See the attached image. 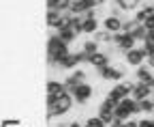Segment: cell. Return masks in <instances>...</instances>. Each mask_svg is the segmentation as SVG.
<instances>
[{
  "label": "cell",
  "instance_id": "obj_13",
  "mask_svg": "<svg viewBox=\"0 0 154 127\" xmlns=\"http://www.w3.org/2000/svg\"><path fill=\"white\" fill-rule=\"evenodd\" d=\"M66 93V88H64V82L62 80H49L47 82V95H51V97H62Z\"/></svg>",
  "mask_w": 154,
  "mask_h": 127
},
{
  "label": "cell",
  "instance_id": "obj_22",
  "mask_svg": "<svg viewBox=\"0 0 154 127\" xmlns=\"http://www.w3.org/2000/svg\"><path fill=\"white\" fill-rule=\"evenodd\" d=\"M86 11H88V7H86L84 0H73V5H71V13L73 15H84Z\"/></svg>",
  "mask_w": 154,
  "mask_h": 127
},
{
  "label": "cell",
  "instance_id": "obj_18",
  "mask_svg": "<svg viewBox=\"0 0 154 127\" xmlns=\"http://www.w3.org/2000/svg\"><path fill=\"white\" fill-rule=\"evenodd\" d=\"M82 52L86 54V56H92V54L101 52V47H99V43H96V41L90 37V39H86V41H84V45H82Z\"/></svg>",
  "mask_w": 154,
  "mask_h": 127
},
{
  "label": "cell",
  "instance_id": "obj_33",
  "mask_svg": "<svg viewBox=\"0 0 154 127\" xmlns=\"http://www.w3.org/2000/svg\"><path fill=\"white\" fill-rule=\"evenodd\" d=\"M152 99H154V93H152Z\"/></svg>",
  "mask_w": 154,
  "mask_h": 127
},
{
  "label": "cell",
  "instance_id": "obj_4",
  "mask_svg": "<svg viewBox=\"0 0 154 127\" xmlns=\"http://www.w3.org/2000/svg\"><path fill=\"white\" fill-rule=\"evenodd\" d=\"M96 76H99L101 80H105V82H122L124 80V69L122 67H113V65H107V67H103V69H99L96 71Z\"/></svg>",
  "mask_w": 154,
  "mask_h": 127
},
{
  "label": "cell",
  "instance_id": "obj_30",
  "mask_svg": "<svg viewBox=\"0 0 154 127\" xmlns=\"http://www.w3.org/2000/svg\"><path fill=\"white\" fill-rule=\"evenodd\" d=\"M56 7V0H47V11H51Z\"/></svg>",
  "mask_w": 154,
  "mask_h": 127
},
{
  "label": "cell",
  "instance_id": "obj_20",
  "mask_svg": "<svg viewBox=\"0 0 154 127\" xmlns=\"http://www.w3.org/2000/svg\"><path fill=\"white\" fill-rule=\"evenodd\" d=\"M154 112V99L148 97V99H141L139 101V114H146V116H152Z\"/></svg>",
  "mask_w": 154,
  "mask_h": 127
},
{
  "label": "cell",
  "instance_id": "obj_2",
  "mask_svg": "<svg viewBox=\"0 0 154 127\" xmlns=\"http://www.w3.org/2000/svg\"><path fill=\"white\" fill-rule=\"evenodd\" d=\"M73 103H75L73 95H71V93H64L62 97H58V99H56L54 108H47V110H51L54 116H64V114H69V112L73 110Z\"/></svg>",
  "mask_w": 154,
  "mask_h": 127
},
{
  "label": "cell",
  "instance_id": "obj_19",
  "mask_svg": "<svg viewBox=\"0 0 154 127\" xmlns=\"http://www.w3.org/2000/svg\"><path fill=\"white\" fill-rule=\"evenodd\" d=\"M92 39H94L96 43H107V45H111V43H113V34L101 28V30L96 32V34H92Z\"/></svg>",
  "mask_w": 154,
  "mask_h": 127
},
{
  "label": "cell",
  "instance_id": "obj_6",
  "mask_svg": "<svg viewBox=\"0 0 154 127\" xmlns=\"http://www.w3.org/2000/svg\"><path fill=\"white\" fill-rule=\"evenodd\" d=\"M92 97H94V88H92V84H88V82L79 84V86H77V90L73 93V99H75L77 106H86Z\"/></svg>",
  "mask_w": 154,
  "mask_h": 127
},
{
  "label": "cell",
  "instance_id": "obj_32",
  "mask_svg": "<svg viewBox=\"0 0 154 127\" xmlns=\"http://www.w3.org/2000/svg\"><path fill=\"white\" fill-rule=\"evenodd\" d=\"M105 2H107V0H99V7H103Z\"/></svg>",
  "mask_w": 154,
  "mask_h": 127
},
{
  "label": "cell",
  "instance_id": "obj_12",
  "mask_svg": "<svg viewBox=\"0 0 154 127\" xmlns=\"http://www.w3.org/2000/svg\"><path fill=\"white\" fill-rule=\"evenodd\" d=\"M154 15V5H150V2H146L141 9H137V11H135V20H137L139 24H146L148 20H150V17Z\"/></svg>",
  "mask_w": 154,
  "mask_h": 127
},
{
  "label": "cell",
  "instance_id": "obj_10",
  "mask_svg": "<svg viewBox=\"0 0 154 127\" xmlns=\"http://www.w3.org/2000/svg\"><path fill=\"white\" fill-rule=\"evenodd\" d=\"M135 82H143V84H154V69L148 65H141L135 69Z\"/></svg>",
  "mask_w": 154,
  "mask_h": 127
},
{
  "label": "cell",
  "instance_id": "obj_9",
  "mask_svg": "<svg viewBox=\"0 0 154 127\" xmlns=\"http://www.w3.org/2000/svg\"><path fill=\"white\" fill-rule=\"evenodd\" d=\"M126 97H131V95L126 93V88H124L120 82L116 84V86H111V88H109V93L105 95V99H109V101H111V103H116V106H118L122 99H126Z\"/></svg>",
  "mask_w": 154,
  "mask_h": 127
},
{
  "label": "cell",
  "instance_id": "obj_1",
  "mask_svg": "<svg viewBox=\"0 0 154 127\" xmlns=\"http://www.w3.org/2000/svg\"><path fill=\"white\" fill-rule=\"evenodd\" d=\"M71 54V50H69V45L64 43V41H60V37L56 34V30L49 34V39H47V63L51 65V67H58L66 56Z\"/></svg>",
  "mask_w": 154,
  "mask_h": 127
},
{
  "label": "cell",
  "instance_id": "obj_11",
  "mask_svg": "<svg viewBox=\"0 0 154 127\" xmlns=\"http://www.w3.org/2000/svg\"><path fill=\"white\" fill-rule=\"evenodd\" d=\"M88 65L94 67L96 71L103 69V67H107V65H111V63H109V54H107V52H96V54H92V56H88Z\"/></svg>",
  "mask_w": 154,
  "mask_h": 127
},
{
  "label": "cell",
  "instance_id": "obj_23",
  "mask_svg": "<svg viewBox=\"0 0 154 127\" xmlns=\"http://www.w3.org/2000/svg\"><path fill=\"white\" fill-rule=\"evenodd\" d=\"M133 37H135V41H137V43H143V41L148 39V30H146V26H143V24H139L137 28H135Z\"/></svg>",
  "mask_w": 154,
  "mask_h": 127
},
{
  "label": "cell",
  "instance_id": "obj_7",
  "mask_svg": "<svg viewBox=\"0 0 154 127\" xmlns=\"http://www.w3.org/2000/svg\"><path fill=\"white\" fill-rule=\"evenodd\" d=\"M122 17H116V15H105L103 20H101V26H103V30H107V32H111V34H118V32H122Z\"/></svg>",
  "mask_w": 154,
  "mask_h": 127
},
{
  "label": "cell",
  "instance_id": "obj_8",
  "mask_svg": "<svg viewBox=\"0 0 154 127\" xmlns=\"http://www.w3.org/2000/svg\"><path fill=\"white\" fill-rule=\"evenodd\" d=\"M154 93V84H143V82H135V88H133V99L135 101H141V99H148L152 97Z\"/></svg>",
  "mask_w": 154,
  "mask_h": 127
},
{
  "label": "cell",
  "instance_id": "obj_26",
  "mask_svg": "<svg viewBox=\"0 0 154 127\" xmlns=\"http://www.w3.org/2000/svg\"><path fill=\"white\" fill-rule=\"evenodd\" d=\"M71 76L77 80V82H79V84H84V82H88V73H86V71L84 69H79V67H77L75 71H71Z\"/></svg>",
  "mask_w": 154,
  "mask_h": 127
},
{
  "label": "cell",
  "instance_id": "obj_16",
  "mask_svg": "<svg viewBox=\"0 0 154 127\" xmlns=\"http://www.w3.org/2000/svg\"><path fill=\"white\" fill-rule=\"evenodd\" d=\"M56 34L60 37V41H64L66 45H71L73 41H77V34H75V30L69 26V28H60V30H56Z\"/></svg>",
  "mask_w": 154,
  "mask_h": 127
},
{
  "label": "cell",
  "instance_id": "obj_29",
  "mask_svg": "<svg viewBox=\"0 0 154 127\" xmlns=\"http://www.w3.org/2000/svg\"><path fill=\"white\" fill-rule=\"evenodd\" d=\"M124 127H139V121H135V119H128V121H124Z\"/></svg>",
  "mask_w": 154,
  "mask_h": 127
},
{
  "label": "cell",
  "instance_id": "obj_3",
  "mask_svg": "<svg viewBox=\"0 0 154 127\" xmlns=\"http://www.w3.org/2000/svg\"><path fill=\"white\" fill-rule=\"evenodd\" d=\"M111 45L118 50L120 54H126L128 50L137 47V41H135V37L128 34V32H118V34H113V43Z\"/></svg>",
  "mask_w": 154,
  "mask_h": 127
},
{
  "label": "cell",
  "instance_id": "obj_14",
  "mask_svg": "<svg viewBox=\"0 0 154 127\" xmlns=\"http://www.w3.org/2000/svg\"><path fill=\"white\" fill-rule=\"evenodd\" d=\"M103 26H101V20L99 17H90V20H84V34H96Z\"/></svg>",
  "mask_w": 154,
  "mask_h": 127
},
{
  "label": "cell",
  "instance_id": "obj_21",
  "mask_svg": "<svg viewBox=\"0 0 154 127\" xmlns=\"http://www.w3.org/2000/svg\"><path fill=\"white\" fill-rule=\"evenodd\" d=\"M137 26H139V22L135 20V17H126V20L122 22V32H128V34H133Z\"/></svg>",
  "mask_w": 154,
  "mask_h": 127
},
{
  "label": "cell",
  "instance_id": "obj_5",
  "mask_svg": "<svg viewBox=\"0 0 154 127\" xmlns=\"http://www.w3.org/2000/svg\"><path fill=\"white\" fill-rule=\"evenodd\" d=\"M146 56L148 54L143 52V47L141 45H137V47H133V50H128L126 54H124V63H126V67H141V65H146Z\"/></svg>",
  "mask_w": 154,
  "mask_h": 127
},
{
  "label": "cell",
  "instance_id": "obj_17",
  "mask_svg": "<svg viewBox=\"0 0 154 127\" xmlns=\"http://www.w3.org/2000/svg\"><path fill=\"white\" fill-rule=\"evenodd\" d=\"M60 20H62V13L60 11H47V17H45V22L51 30H58V26H60Z\"/></svg>",
  "mask_w": 154,
  "mask_h": 127
},
{
  "label": "cell",
  "instance_id": "obj_24",
  "mask_svg": "<svg viewBox=\"0 0 154 127\" xmlns=\"http://www.w3.org/2000/svg\"><path fill=\"white\" fill-rule=\"evenodd\" d=\"M62 82H64V88H66V93H71V95H73L75 90H77V86H79V82H77V80L71 76V73H69V76H66Z\"/></svg>",
  "mask_w": 154,
  "mask_h": 127
},
{
  "label": "cell",
  "instance_id": "obj_28",
  "mask_svg": "<svg viewBox=\"0 0 154 127\" xmlns=\"http://www.w3.org/2000/svg\"><path fill=\"white\" fill-rule=\"evenodd\" d=\"M19 125H22V123H19L17 119H5L2 121V127H19Z\"/></svg>",
  "mask_w": 154,
  "mask_h": 127
},
{
  "label": "cell",
  "instance_id": "obj_31",
  "mask_svg": "<svg viewBox=\"0 0 154 127\" xmlns=\"http://www.w3.org/2000/svg\"><path fill=\"white\" fill-rule=\"evenodd\" d=\"M58 127H71V123H64V121H60V123H58Z\"/></svg>",
  "mask_w": 154,
  "mask_h": 127
},
{
  "label": "cell",
  "instance_id": "obj_25",
  "mask_svg": "<svg viewBox=\"0 0 154 127\" xmlns=\"http://www.w3.org/2000/svg\"><path fill=\"white\" fill-rule=\"evenodd\" d=\"M71 5H73V0H56V7H54V11L69 13V11H71Z\"/></svg>",
  "mask_w": 154,
  "mask_h": 127
},
{
  "label": "cell",
  "instance_id": "obj_15",
  "mask_svg": "<svg viewBox=\"0 0 154 127\" xmlns=\"http://www.w3.org/2000/svg\"><path fill=\"white\" fill-rule=\"evenodd\" d=\"M113 5L120 7L124 13H128V11H137V9H141V0H113Z\"/></svg>",
  "mask_w": 154,
  "mask_h": 127
},
{
  "label": "cell",
  "instance_id": "obj_27",
  "mask_svg": "<svg viewBox=\"0 0 154 127\" xmlns=\"http://www.w3.org/2000/svg\"><path fill=\"white\" fill-rule=\"evenodd\" d=\"M139 127H154V119H152V116H143V119H139Z\"/></svg>",
  "mask_w": 154,
  "mask_h": 127
}]
</instances>
